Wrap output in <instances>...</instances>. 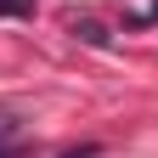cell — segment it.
I'll return each mask as SVG.
<instances>
[{"mask_svg":"<svg viewBox=\"0 0 158 158\" xmlns=\"http://www.w3.org/2000/svg\"><path fill=\"white\" fill-rule=\"evenodd\" d=\"M6 130H11V113H0V135H6Z\"/></svg>","mask_w":158,"mask_h":158,"instance_id":"4","label":"cell"},{"mask_svg":"<svg viewBox=\"0 0 158 158\" xmlns=\"http://www.w3.org/2000/svg\"><path fill=\"white\" fill-rule=\"evenodd\" d=\"M102 147H73V152H62V158H96Z\"/></svg>","mask_w":158,"mask_h":158,"instance_id":"3","label":"cell"},{"mask_svg":"<svg viewBox=\"0 0 158 158\" xmlns=\"http://www.w3.org/2000/svg\"><path fill=\"white\" fill-rule=\"evenodd\" d=\"M73 34L85 40V45H107V28L102 23H73Z\"/></svg>","mask_w":158,"mask_h":158,"instance_id":"1","label":"cell"},{"mask_svg":"<svg viewBox=\"0 0 158 158\" xmlns=\"http://www.w3.org/2000/svg\"><path fill=\"white\" fill-rule=\"evenodd\" d=\"M0 17H34V0H0Z\"/></svg>","mask_w":158,"mask_h":158,"instance_id":"2","label":"cell"}]
</instances>
